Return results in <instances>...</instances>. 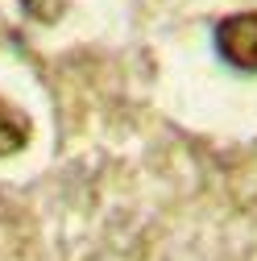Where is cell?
<instances>
[{
	"mask_svg": "<svg viewBox=\"0 0 257 261\" xmlns=\"http://www.w3.org/2000/svg\"><path fill=\"white\" fill-rule=\"evenodd\" d=\"M212 50L228 71L241 75H257V9L249 13H233L216 21L212 29Z\"/></svg>",
	"mask_w": 257,
	"mask_h": 261,
	"instance_id": "1",
	"label": "cell"
},
{
	"mask_svg": "<svg viewBox=\"0 0 257 261\" xmlns=\"http://www.w3.org/2000/svg\"><path fill=\"white\" fill-rule=\"evenodd\" d=\"M29 133H34V120L25 116V108H17L9 95H0V162L21 153L29 145Z\"/></svg>",
	"mask_w": 257,
	"mask_h": 261,
	"instance_id": "2",
	"label": "cell"
}]
</instances>
